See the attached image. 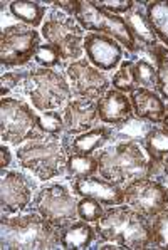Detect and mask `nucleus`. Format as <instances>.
Returning <instances> with one entry per match:
<instances>
[{
    "mask_svg": "<svg viewBox=\"0 0 168 250\" xmlns=\"http://www.w3.org/2000/svg\"><path fill=\"white\" fill-rule=\"evenodd\" d=\"M71 138L66 133L47 134L37 129L15 151L19 165L42 182L64 175Z\"/></svg>",
    "mask_w": 168,
    "mask_h": 250,
    "instance_id": "f257e3e1",
    "label": "nucleus"
},
{
    "mask_svg": "<svg viewBox=\"0 0 168 250\" xmlns=\"http://www.w3.org/2000/svg\"><path fill=\"white\" fill-rule=\"evenodd\" d=\"M99 175L126 187L140 178L158 180L163 167L148 158L143 146L136 143H114L98 153ZM160 182V180H158Z\"/></svg>",
    "mask_w": 168,
    "mask_h": 250,
    "instance_id": "f03ea898",
    "label": "nucleus"
},
{
    "mask_svg": "<svg viewBox=\"0 0 168 250\" xmlns=\"http://www.w3.org/2000/svg\"><path fill=\"white\" fill-rule=\"evenodd\" d=\"M96 245L113 242L121 249H151V220L129 205H114L94 224Z\"/></svg>",
    "mask_w": 168,
    "mask_h": 250,
    "instance_id": "7ed1b4c3",
    "label": "nucleus"
},
{
    "mask_svg": "<svg viewBox=\"0 0 168 250\" xmlns=\"http://www.w3.org/2000/svg\"><path fill=\"white\" fill-rule=\"evenodd\" d=\"M0 245L7 250H52L61 247V230L36 211L7 217L2 213Z\"/></svg>",
    "mask_w": 168,
    "mask_h": 250,
    "instance_id": "20e7f679",
    "label": "nucleus"
},
{
    "mask_svg": "<svg viewBox=\"0 0 168 250\" xmlns=\"http://www.w3.org/2000/svg\"><path fill=\"white\" fill-rule=\"evenodd\" d=\"M21 92L27 96L39 113L57 111L72 99L69 83L61 72L36 66L24 69Z\"/></svg>",
    "mask_w": 168,
    "mask_h": 250,
    "instance_id": "39448f33",
    "label": "nucleus"
},
{
    "mask_svg": "<svg viewBox=\"0 0 168 250\" xmlns=\"http://www.w3.org/2000/svg\"><path fill=\"white\" fill-rule=\"evenodd\" d=\"M41 36L47 44L57 49L63 61H79L84 54V29L74 17L54 10L42 24Z\"/></svg>",
    "mask_w": 168,
    "mask_h": 250,
    "instance_id": "423d86ee",
    "label": "nucleus"
},
{
    "mask_svg": "<svg viewBox=\"0 0 168 250\" xmlns=\"http://www.w3.org/2000/svg\"><path fill=\"white\" fill-rule=\"evenodd\" d=\"M78 202L79 200L64 185L52 183L42 187L37 191L30 203V208L47 222H51L56 229L64 230L76 220H79Z\"/></svg>",
    "mask_w": 168,
    "mask_h": 250,
    "instance_id": "0eeeda50",
    "label": "nucleus"
},
{
    "mask_svg": "<svg viewBox=\"0 0 168 250\" xmlns=\"http://www.w3.org/2000/svg\"><path fill=\"white\" fill-rule=\"evenodd\" d=\"M76 21L87 32H96L113 37L114 41H118L123 45L128 54L136 52V49H138V44L129 32L125 19L99 9L91 0H79Z\"/></svg>",
    "mask_w": 168,
    "mask_h": 250,
    "instance_id": "6e6552de",
    "label": "nucleus"
},
{
    "mask_svg": "<svg viewBox=\"0 0 168 250\" xmlns=\"http://www.w3.org/2000/svg\"><path fill=\"white\" fill-rule=\"evenodd\" d=\"M42 36L25 24L3 27L0 36V64L2 67L29 66L42 44Z\"/></svg>",
    "mask_w": 168,
    "mask_h": 250,
    "instance_id": "1a4fd4ad",
    "label": "nucleus"
},
{
    "mask_svg": "<svg viewBox=\"0 0 168 250\" xmlns=\"http://www.w3.org/2000/svg\"><path fill=\"white\" fill-rule=\"evenodd\" d=\"M37 131V114L24 99L2 98L0 101V136L5 143L21 146Z\"/></svg>",
    "mask_w": 168,
    "mask_h": 250,
    "instance_id": "9d476101",
    "label": "nucleus"
},
{
    "mask_svg": "<svg viewBox=\"0 0 168 250\" xmlns=\"http://www.w3.org/2000/svg\"><path fill=\"white\" fill-rule=\"evenodd\" d=\"M125 203L151 220L168 208L167 187L153 178L135 180L125 187Z\"/></svg>",
    "mask_w": 168,
    "mask_h": 250,
    "instance_id": "9b49d317",
    "label": "nucleus"
},
{
    "mask_svg": "<svg viewBox=\"0 0 168 250\" xmlns=\"http://www.w3.org/2000/svg\"><path fill=\"white\" fill-rule=\"evenodd\" d=\"M66 76L72 96L76 98L98 101L109 89V79L106 72L94 67L87 59L71 62L66 69Z\"/></svg>",
    "mask_w": 168,
    "mask_h": 250,
    "instance_id": "f8f14e48",
    "label": "nucleus"
},
{
    "mask_svg": "<svg viewBox=\"0 0 168 250\" xmlns=\"http://www.w3.org/2000/svg\"><path fill=\"white\" fill-rule=\"evenodd\" d=\"M34 185L21 171H2L0 182V207L2 213L15 215L25 210L32 203Z\"/></svg>",
    "mask_w": 168,
    "mask_h": 250,
    "instance_id": "ddd939ff",
    "label": "nucleus"
},
{
    "mask_svg": "<svg viewBox=\"0 0 168 250\" xmlns=\"http://www.w3.org/2000/svg\"><path fill=\"white\" fill-rule=\"evenodd\" d=\"M84 52L87 61L103 72H111L123 62V45L113 37L89 32L84 37Z\"/></svg>",
    "mask_w": 168,
    "mask_h": 250,
    "instance_id": "4468645a",
    "label": "nucleus"
},
{
    "mask_svg": "<svg viewBox=\"0 0 168 250\" xmlns=\"http://www.w3.org/2000/svg\"><path fill=\"white\" fill-rule=\"evenodd\" d=\"M72 190L79 197L94 198L105 207H114L125 203V187L120 183L99 176H87L83 180H72Z\"/></svg>",
    "mask_w": 168,
    "mask_h": 250,
    "instance_id": "2eb2a0df",
    "label": "nucleus"
},
{
    "mask_svg": "<svg viewBox=\"0 0 168 250\" xmlns=\"http://www.w3.org/2000/svg\"><path fill=\"white\" fill-rule=\"evenodd\" d=\"M63 119H64V133L69 136H78L86 133L96 126L98 121V101L93 99H71L63 107Z\"/></svg>",
    "mask_w": 168,
    "mask_h": 250,
    "instance_id": "dca6fc26",
    "label": "nucleus"
},
{
    "mask_svg": "<svg viewBox=\"0 0 168 250\" xmlns=\"http://www.w3.org/2000/svg\"><path fill=\"white\" fill-rule=\"evenodd\" d=\"M129 101H131L133 114L151 123V125H160L163 121V118H165L167 104L156 91L136 87L129 94Z\"/></svg>",
    "mask_w": 168,
    "mask_h": 250,
    "instance_id": "f3484780",
    "label": "nucleus"
},
{
    "mask_svg": "<svg viewBox=\"0 0 168 250\" xmlns=\"http://www.w3.org/2000/svg\"><path fill=\"white\" fill-rule=\"evenodd\" d=\"M129 116H133V107L128 94L111 87L101 99H98V118L105 125L116 126Z\"/></svg>",
    "mask_w": 168,
    "mask_h": 250,
    "instance_id": "a211bd4d",
    "label": "nucleus"
},
{
    "mask_svg": "<svg viewBox=\"0 0 168 250\" xmlns=\"http://www.w3.org/2000/svg\"><path fill=\"white\" fill-rule=\"evenodd\" d=\"M123 19L138 45L151 49L160 44L158 37H156V34L153 32L150 21H148V17H147V10L141 7L140 2H135V5L131 7V10L126 12Z\"/></svg>",
    "mask_w": 168,
    "mask_h": 250,
    "instance_id": "6ab92c4d",
    "label": "nucleus"
},
{
    "mask_svg": "<svg viewBox=\"0 0 168 250\" xmlns=\"http://www.w3.org/2000/svg\"><path fill=\"white\" fill-rule=\"evenodd\" d=\"M111 141V126H94L93 129L71 138L69 153L94 155Z\"/></svg>",
    "mask_w": 168,
    "mask_h": 250,
    "instance_id": "aec40b11",
    "label": "nucleus"
},
{
    "mask_svg": "<svg viewBox=\"0 0 168 250\" xmlns=\"http://www.w3.org/2000/svg\"><path fill=\"white\" fill-rule=\"evenodd\" d=\"M155 125L145 121L138 116H129L126 121L111 126V141L114 143H136L143 146L145 138Z\"/></svg>",
    "mask_w": 168,
    "mask_h": 250,
    "instance_id": "412c9836",
    "label": "nucleus"
},
{
    "mask_svg": "<svg viewBox=\"0 0 168 250\" xmlns=\"http://www.w3.org/2000/svg\"><path fill=\"white\" fill-rule=\"evenodd\" d=\"M94 240H96V229L81 218L61 230V249H87L94 244Z\"/></svg>",
    "mask_w": 168,
    "mask_h": 250,
    "instance_id": "4be33fe9",
    "label": "nucleus"
},
{
    "mask_svg": "<svg viewBox=\"0 0 168 250\" xmlns=\"http://www.w3.org/2000/svg\"><path fill=\"white\" fill-rule=\"evenodd\" d=\"M9 12L12 14L14 19H17L21 24H25L32 29L44 24L45 17V9L41 2H29V0H14L9 3Z\"/></svg>",
    "mask_w": 168,
    "mask_h": 250,
    "instance_id": "5701e85b",
    "label": "nucleus"
},
{
    "mask_svg": "<svg viewBox=\"0 0 168 250\" xmlns=\"http://www.w3.org/2000/svg\"><path fill=\"white\" fill-rule=\"evenodd\" d=\"M99 173L98 156L69 153L66 161V176L71 180H83L87 176H94Z\"/></svg>",
    "mask_w": 168,
    "mask_h": 250,
    "instance_id": "b1692460",
    "label": "nucleus"
},
{
    "mask_svg": "<svg viewBox=\"0 0 168 250\" xmlns=\"http://www.w3.org/2000/svg\"><path fill=\"white\" fill-rule=\"evenodd\" d=\"M143 149L148 158L155 161L156 165H162L163 160L168 156V129L165 126H153L151 131L147 134L143 143Z\"/></svg>",
    "mask_w": 168,
    "mask_h": 250,
    "instance_id": "393cba45",
    "label": "nucleus"
},
{
    "mask_svg": "<svg viewBox=\"0 0 168 250\" xmlns=\"http://www.w3.org/2000/svg\"><path fill=\"white\" fill-rule=\"evenodd\" d=\"M145 10L158 41H162V44L168 49V0L148 2Z\"/></svg>",
    "mask_w": 168,
    "mask_h": 250,
    "instance_id": "a878e982",
    "label": "nucleus"
},
{
    "mask_svg": "<svg viewBox=\"0 0 168 250\" xmlns=\"http://www.w3.org/2000/svg\"><path fill=\"white\" fill-rule=\"evenodd\" d=\"M113 89L123 92V94H131L133 91L138 87L135 79V71H133V61L131 59H123V62L120 64L118 71L114 72L111 79Z\"/></svg>",
    "mask_w": 168,
    "mask_h": 250,
    "instance_id": "bb28decb",
    "label": "nucleus"
},
{
    "mask_svg": "<svg viewBox=\"0 0 168 250\" xmlns=\"http://www.w3.org/2000/svg\"><path fill=\"white\" fill-rule=\"evenodd\" d=\"M153 59L158 69V92L163 101H168V49L163 44L153 47Z\"/></svg>",
    "mask_w": 168,
    "mask_h": 250,
    "instance_id": "cd10ccee",
    "label": "nucleus"
},
{
    "mask_svg": "<svg viewBox=\"0 0 168 250\" xmlns=\"http://www.w3.org/2000/svg\"><path fill=\"white\" fill-rule=\"evenodd\" d=\"M151 249H168V208L151 218Z\"/></svg>",
    "mask_w": 168,
    "mask_h": 250,
    "instance_id": "c85d7f7f",
    "label": "nucleus"
},
{
    "mask_svg": "<svg viewBox=\"0 0 168 250\" xmlns=\"http://www.w3.org/2000/svg\"><path fill=\"white\" fill-rule=\"evenodd\" d=\"M37 129L47 134H64V119L59 111H42L37 114Z\"/></svg>",
    "mask_w": 168,
    "mask_h": 250,
    "instance_id": "c756f323",
    "label": "nucleus"
},
{
    "mask_svg": "<svg viewBox=\"0 0 168 250\" xmlns=\"http://www.w3.org/2000/svg\"><path fill=\"white\" fill-rule=\"evenodd\" d=\"M105 205L99 203L98 200L94 198H87V197H81V200L78 202V215L81 220H86L89 224H96L99 218L105 215Z\"/></svg>",
    "mask_w": 168,
    "mask_h": 250,
    "instance_id": "7c9ffc66",
    "label": "nucleus"
},
{
    "mask_svg": "<svg viewBox=\"0 0 168 250\" xmlns=\"http://www.w3.org/2000/svg\"><path fill=\"white\" fill-rule=\"evenodd\" d=\"M34 62L39 67H45V69H56L61 67L63 64V57L57 52L56 47H52L51 44H41L39 49L36 52V57H34Z\"/></svg>",
    "mask_w": 168,
    "mask_h": 250,
    "instance_id": "2f4dec72",
    "label": "nucleus"
},
{
    "mask_svg": "<svg viewBox=\"0 0 168 250\" xmlns=\"http://www.w3.org/2000/svg\"><path fill=\"white\" fill-rule=\"evenodd\" d=\"M22 79H24V71H14V72H3L0 76V92L2 98H9L14 91H21Z\"/></svg>",
    "mask_w": 168,
    "mask_h": 250,
    "instance_id": "473e14b6",
    "label": "nucleus"
},
{
    "mask_svg": "<svg viewBox=\"0 0 168 250\" xmlns=\"http://www.w3.org/2000/svg\"><path fill=\"white\" fill-rule=\"evenodd\" d=\"M91 2L96 7H99V9L114 15L129 12L131 7L135 5V0H91Z\"/></svg>",
    "mask_w": 168,
    "mask_h": 250,
    "instance_id": "72a5a7b5",
    "label": "nucleus"
},
{
    "mask_svg": "<svg viewBox=\"0 0 168 250\" xmlns=\"http://www.w3.org/2000/svg\"><path fill=\"white\" fill-rule=\"evenodd\" d=\"M51 7L54 10H59V12H64L69 17H74L76 19V12H78V3L79 0H54V2H49Z\"/></svg>",
    "mask_w": 168,
    "mask_h": 250,
    "instance_id": "f704fd0d",
    "label": "nucleus"
},
{
    "mask_svg": "<svg viewBox=\"0 0 168 250\" xmlns=\"http://www.w3.org/2000/svg\"><path fill=\"white\" fill-rule=\"evenodd\" d=\"M10 163H12V153L7 148V145H2L0 146V170L5 171V168L10 167Z\"/></svg>",
    "mask_w": 168,
    "mask_h": 250,
    "instance_id": "c9c22d12",
    "label": "nucleus"
},
{
    "mask_svg": "<svg viewBox=\"0 0 168 250\" xmlns=\"http://www.w3.org/2000/svg\"><path fill=\"white\" fill-rule=\"evenodd\" d=\"M162 167H163V176H167V178H168V156H167L165 160H163Z\"/></svg>",
    "mask_w": 168,
    "mask_h": 250,
    "instance_id": "e433bc0d",
    "label": "nucleus"
},
{
    "mask_svg": "<svg viewBox=\"0 0 168 250\" xmlns=\"http://www.w3.org/2000/svg\"><path fill=\"white\" fill-rule=\"evenodd\" d=\"M162 126H165V128L168 129V106H167V113H165V118H163V121H162Z\"/></svg>",
    "mask_w": 168,
    "mask_h": 250,
    "instance_id": "4c0bfd02",
    "label": "nucleus"
},
{
    "mask_svg": "<svg viewBox=\"0 0 168 250\" xmlns=\"http://www.w3.org/2000/svg\"><path fill=\"white\" fill-rule=\"evenodd\" d=\"M167 203H168V187H167Z\"/></svg>",
    "mask_w": 168,
    "mask_h": 250,
    "instance_id": "58836bf2",
    "label": "nucleus"
}]
</instances>
